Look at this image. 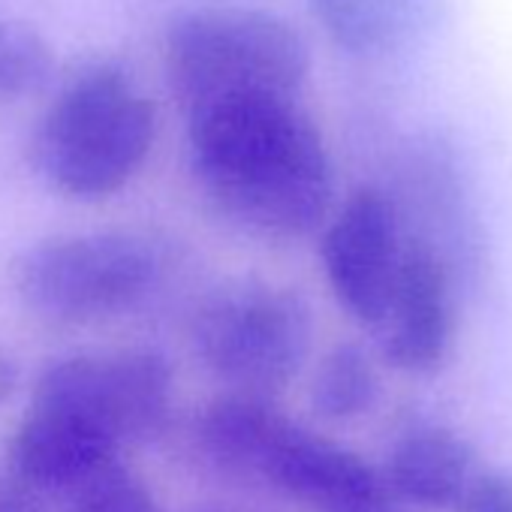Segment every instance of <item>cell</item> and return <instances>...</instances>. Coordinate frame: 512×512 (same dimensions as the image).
<instances>
[{
    "label": "cell",
    "instance_id": "3",
    "mask_svg": "<svg viewBox=\"0 0 512 512\" xmlns=\"http://www.w3.org/2000/svg\"><path fill=\"white\" fill-rule=\"evenodd\" d=\"M157 139L154 103L115 64L85 70L43 115L31 157L73 199H109L145 166Z\"/></svg>",
    "mask_w": 512,
    "mask_h": 512
},
{
    "label": "cell",
    "instance_id": "6",
    "mask_svg": "<svg viewBox=\"0 0 512 512\" xmlns=\"http://www.w3.org/2000/svg\"><path fill=\"white\" fill-rule=\"evenodd\" d=\"M154 250L127 232L55 235L13 263L22 305L61 326H88L133 311L157 284Z\"/></svg>",
    "mask_w": 512,
    "mask_h": 512
},
{
    "label": "cell",
    "instance_id": "1",
    "mask_svg": "<svg viewBox=\"0 0 512 512\" xmlns=\"http://www.w3.org/2000/svg\"><path fill=\"white\" fill-rule=\"evenodd\" d=\"M190 160L217 214L247 235L296 241L326 220L332 166L296 97H241L190 112Z\"/></svg>",
    "mask_w": 512,
    "mask_h": 512
},
{
    "label": "cell",
    "instance_id": "10",
    "mask_svg": "<svg viewBox=\"0 0 512 512\" xmlns=\"http://www.w3.org/2000/svg\"><path fill=\"white\" fill-rule=\"evenodd\" d=\"M124 449L109 431L70 410L31 404L10 437L7 467L34 491L70 494L94 470L124 458Z\"/></svg>",
    "mask_w": 512,
    "mask_h": 512
},
{
    "label": "cell",
    "instance_id": "13",
    "mask_svg": "<svg viewBox=\"0 0 512 512\" xmlns=\"http://www.w3.org/2000/svg\"><path fill=\"white\" fill-rule=\"evenodd\" d=\"M380 401V374L374 359L356 344L332 347L314 374L311 404L329 422H359Z\"/></svg>",
    "mask_w": 512,
    "mask_h": 512
},
{
    "label": "cell",
    "instance_id": "14",
    "mask_svg": "<svg viewBox=\"0 0 512 512\" xmlns=\"http://www.w3.org/2000/svg\"><path fill=\"white\" fill-rule=\"evenodd\" d=\"M55 70V49L31 25L0 22V100L34 94Z\"/></svg>",
    "mask_w": 512,
    "mask_h": 512
},
{
    "label": "cell",
    "instance_id": "2",
    "mask_svg": "<svg viewBox=\"0 0 512 512\" xmlns=\"http://www.w3.org/2000/svg\"><path fill=\"white\" fill-rule=\"evenodd\" d=\"M199 455L220 473L302 512H401L383 470L341 440L287 416L275 398H214L193 425Z\"/></svg>",
    "mask_w": 512,
    "mask_h": 512
},
{
    "label": "cell",
    "instance_id": "7",
    "mask_svg": "<svg viewBox=\"0 0 512 512\" xmlns=\"http://www.w3.org/2000/svg\"><path fill=\"white\" fill-rule=\"evenodd\" d=\"M172 395L175 377L166 356L133 347L52 362L37 377L31 404L70 410L109 431L121 446H130L163 431L172 413Z\"/></svg>",
    "mask_w": 512,
    "mask_h": 512
},
{
    "label": "cell",
    "instance_id": "5",
    "mask_svg": "<svg viewBox=\"0 0 512 512\" xmlns=\"http://www.w3.org/2000/svg\"><path fill=\"white\" fill-rule=\"evenodd\" d=\"M314 338L311 308L296 290L232 281L193 314L190 344L202 368L235 395L278 398L305 368Z\"/></svg>",
    "mask_w": 512,
    "mask_h": 512
},
{
    "label": "cell",
    "instance_id": "16",
    "mask_svg": "<svg viewBox=\"0 0 512 512\" xmlns=\"http://www.w3.org/2000/svg\"><path fill=\"white\" fill-rule=\"evenodd\" d=\"M464 512H512V473L485 467L464 503Z\"/></svg>",
    "mask_w": 512,
    "mask_h": 512
},
{
    "label": "cell",
    "instance_id": "4",
    "mask_svg": "<svg viewBox=\"0 0 512 512\" xmlns=\"http://www.w3.org/2000/svg\"><path fill=\"white\" fill-rule=\"evenodd\" d=\"M308 67L302 34L253 7L193 10L166 37L169 85L187 112L241 97H296Z\"/></svg>",
    "mask_w": 512,
    "mask_h": 512
},
{
    "label": "cell",
    "instance_id": "17",
    "mask_svg": "<svg viewBox=\"0 0 512 512\" xmlns=\"http://www.w3.org/2000/svg\"><path fill=\"white\" fill-rule=\"evenodd\" d=\"M16 383H19V368L4 350H0V404L10 401V395L16 392Z\"/></svg>",
    "mask_w": 512,
    "mask_h": 512
},
{
    "label": "cell",
    "instance_id": "9",
    "mask_svg": "<svg viewBox=\"0 0 512 512\" xmlns=\"http://www.w3.org/2000/svg\"><path fill=\"white\" fill-rule=\"evenodd\" d=\"M383 359L404 374H434L443 368L455 338L452 284L440 256L425 244H410L377 326Z\"/></svg>",
    "mask_w": 512,
    "mask_h": 512
},
{
    "label": "cell",
    "instance_id": "8",
    "mask_svg": "<svg viewBox=\"0 0 512 512\" xmlns=\"http://www.w3.org/2000/svg\"><path fill=\"white\" fill-rule=\"evenodd\" d=\"M404 250L389 196L377 187H359L344 202L323 241L329 287L356 323L374 332L383 323Z\"/></svg>",
    "mask_w": 512,
    "mask_h": 512
},
{
    "label": "cell",
    "instance_id": "11",
    "mask_svg": "<svg viewBox=\"0 0 512 512\" xmlns=\"http://www.w3.org/2000/svg\"><path fill=\"white\" fill-rule=\"evenodd\" d=\"M380 470L401 506L464 512L485 467L473 446L449 425L410 422L392 437Z\"/></svg>",
    "mask_w": 512,
    "mask_h": 512
},
{
    "label": "cell",
    "instance_id": "15",
    "mask_svg": "<svg viewBox=\"0 0 512 512\" xmlns=\"http://www.w3.org/2000/svg\"><path fill=\"white\" fill-rule=\"evenodd\" d=\"M70 512H163L151 485L124 458L94 470L70 491Z\"/></svg>",
    "mask_w": 512,
    "mask_h": 512
},
{
    "label": "cell",
    "instance_id": "12",
    "mask_svg": "<svg viewBox=\"0 0 512 512\" xmlns=\"http://www.w3.org/2000/svg\"><path fill=\"white\" fill-rule=\"evenodd\" d=\"M443 0H308L326 37L362 58L395 55L422 40Z\"/></svg>",
    "mask_w": 512,
    "mask_h": 512
}]
</instances>
